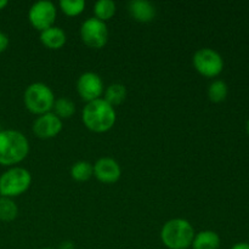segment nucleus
Instances as JSON below:
<instances>
[{"instance_id":"1","label":"nucleus","mask_w":249,"mask_h":249,"mask_svg":"<svg viewBox=\"0 0 249 249\" xmlns=\"http://www.w3.org/2000/svg\"><path fill=\"white\" fill-rule=\"evenodd\" d=\"M117 113L105 99L88 102L82 111V121L89 130L101 134L111 130L116 123Z\"/></svg>"},{"instance_id":"2","label":"nucleus","mask_w":249,"mask_h":249,"mask_svg":"<svg viewBox=\"0 0 249 249\" xmlns=\"http://www.w3.org/2000/svg\"><path fill=\"white\" fill-rule=\"evenodd\" d=\"M29 153V141L21 131H0V164L15 165L26 160Z\"/></svg>"},{"instance_id":"3","label":"nucleus","mask_w":249,"mask_h":249,"mask_svg":"<svg viewBox=\"0 0 249 249\" xmlns=\"http://www.w3.org/2000/svg\"><path fill=\"white\" fill-rule=\"evenodd\" d=\"M195 229L186 219H170L160 230V240L168 249H187L194 241Z\"/></svg>"},{"instance_id":"4","label":"nucleus","mask_w":249,"mask_h":249,"mask_svg":"<svg viewBox=\"0 0 249 249\" xmlns=\"http://www.w3.org/2000/svg\"><path fill=\"white\" fill-rule=\"evenodd\" d=\"M55 100L53 90L44 83H33L24 90V106L31 113L36 114V116H41V114L53 111Z\"/></svg>"},{"instance_id":"5","label":"nucleus","mask_w":249,"mask_h":249,"mask_svg":"<svg viewBox=\"0 0 249 249\" xmlns=\"http://www.w3.org/2000/svg\"><path fill=\"white\" fill-rule=\"evenodd\" d=\"M32 185L29 170L22 167H12L0 177V195L1 197H17L23 195Z\"/></svg>"},{"instance_id":"6","label":"nucleus","mask_w":249,"mask_h":249,"mask_svg":"<svg viewBox=\"0 0 249 249\" xmlns=\"http://www.w3.org/2000/svg\"><path fill=\"white\" fill-rule=\"evenodd\" d=\"M192 63L197 72L206 78L218 77L224 70V58L218 51L211 48L197 50L192 58Z\"/></svg>"},{"instance_id":"7","label":"nucleus","mask_w":249,"mask_h":249,"mask_svg":"<svg viewBox=\"0 0 249 249\" xmlns=\"http://www.w3.org/2000/svg\"><path fill=\"white\" fill-rule=\"evenodd\" d=\"M80 38L89 48H104L108 41V28L106 22L100 21L95 17L85 19L80 27Z\"/></svg>"},{"instance_id":"8","label":"nucleus","mask_w":249,"mask_h":249,"mask_svg":"<svg viewBox=\"0 0 249 249\" xmlns=\"http://www.w3.org/2000/svg\"><path fill=\"white\" fill-rule=\"evenodd\" d=\"M57 10L55 4L49 0H40L34 2L28 11V19L33 28L43 32L50 28L55 23Z\"/></svg>"},{"instance_id":"9","label":"nucleus","mask_w":249,"mask_h":249,"mask_svg":"<svg viewBox=\"0 0 249 249\" xmlns=\"http://www.w3.org/2000/svg\"><path fill=\"white\" fill-rule=\"evenodd\" d=\"M104 90V82L97 73L85 72L78 78L77 91L83 101H85L87 104L101 99Z\"/></svg>"},{"instance_id":"10","label":"nucleus","mask_w":249,"mask_h":249,"mask_svg":"<svg viewBox=\"0 0 249 249\" xmlns=\"http://www.w3.org/2000/svg\"><path fill=\"white\" fill-rule=\"evenodd\" d=\"M62 121L53 112H48V113L36 117L32 130L36 138L46 140V139H53L57 136L62 130Z\"/></svg>"},{"instance_id":"11","label":"nucleus","mask_w":249,"mask_h":249,"mask_svg":"<svg viewBox=\"0 0 249 249\" xmlns=\"http://www.w3.org/2000/svg\"><path fill=\"white\" fill-rule=\"evenodd\" d=\"M94 175L102 184H114L121 179V165L113 158L102 157L94 164Z\"/></svg>"},{"instance_id":"12","label":"nucleus","mask_w":249,"mask_h":249,"mask_svg":"<svg viewBox=\"0 0 249 249\" xmlns=\"http://www.w3.org/2000/svg\"><path fill=\"white\" fill-rule=\"evenodd\" d=\"M130 16L140 23H148L156 17V7L147 0H131L128 4Z\"/></svg>"},{"instance_id":"13","label":"nucleus","mask_w":249,"mask_h":249,"mask_svg":"<svg viewBox=\"0 0 249 249\" xmlns=\"http://www.w3.org/2000/svg\"><path fill=\"white\" fill-rule=\"evenodd\" d=\"M40 41L45 48L50 49V50H58L67 41V36L62 28L53 26L40 32Z\"/></svg>"},{"instance_id":"14","label":"nucleus","mask_w":249,"mask_h":249,"mask_svg":"<svg viewBox=\"0 0 249 249\" xmlns=\"http://www.w3.org/2000/svg\"><path fill=\"white\" fill-rule=\"evenodd\" d=\"M221 240L215 231L204 230L195 235L192 249H219Z\"/></svg>"},{"instance_id":"15","label":"nucleus","mask_w":249,"mask_h":249,"mask_svg":"<svg viewBox=\"0 0 249 249\" xmlns=\"http://www.w3.org/2000/svg\"><path fill=\"white\" fill-rule=\"evenodd\" d=\"M126 88L121 83L111 84L105 91V101L108 102L112 107L119 106L123 104L126 99Z\"/></svg>"},{"instance_id":"16","label":"nucleus","mask_w":249,"mask_h":249,"mask_svg":"<svg viewBox=\"0 0 249 249\" xmlns=\"http://www.w3.org/2000/svg\"><path fill=\"white\" fill-rule=\"evenodd\" d=\"M92 175H94V165L87 160H78L71 168V177L75 181H88Z\"/></svg>"},{"instance_id":"17","label":"nucleus","mask_w":249,"mask_h":249,"mask_svg":"<svg viewBox=\"0 0 249 249\" xmlns=\"http://www.w3.org/2000/svg\"><path fill=\"white\" fill-rule=\"evenodd\" d=\"M116 2L112 1V0H99L94 5L95 18L100 19L102 22H106L108 19H111L116 15Z\"/></svg>"},{"instance_id":"18","label":"nucleus","mask_w":249,"mask_h":249,"mask_svg":"<svg viewBox=\"0 0 249 249\" xmlns=\"http://www.w3.org/2000/svg\"><path fill=\"white\" fill-rule=\"evenodd\" d=\"M53 111L61 121L62 119H68L75 113V105L68 97H58L57 100H55Z\"/></svg>"},{"instance_id":"19","label":"nucleus","mask_w":249,"mask_h":249,"mask_svg":"<svg viewBox=\"0 0 249 249\" xmlns=\"http://www.w3.org/2000/svg\"><path fill=\"white\" fill-rule=\"evenodd\" d=\"M229 94V88L224 80H214L208 87V97L214 104L225 101Z\"/></svg>"},{"instance_id":"20","label":"nucleus","mask_w":249,"mask_h":249,"mask_svg":"<svg viewBox=\"0 0 249 249\" xmlns=\"http://www.w3.org/2000/svg\"><path fill=\"white\" fill-rule=\"evenodd\" d=\"M17 214H18V208L12 198L0 197V221L10 223L17 218Z\"/></svg>"},{"instance_id":"21","label":"nucleus","mask_w":249,"mask_h":249,"mask_svg":"<svg viewBox=\"0 0 249 249\" xmlns=\"http://www.w3.org/2000/svg\"><path fill=\"white\" fill-rule=\"evenodd\" d=\"M58 5L61 11L70 17L79 16L85 9L84 0H61Z\"/></svg>"},{"instance_id":"22","label":"nucleus","mask_w":249,"mask_h":249,"mask_svg":"<svg viewBox=\"0 0 249 249\" xmlns=\"http://www.w3.org/2000/svg\"><path fill=\"white\" fill-rule=\"evenodd\" d=\"M9 46V36L5 33L0 32V53H4Z\"/></svg>"},{"instance_id":"23","label":"nucleus","mask_w":249,"mask_h":249,"mask_svg":"<svg viewBox=\"0 0 249 249\" xmlns=\"http://www.w3.org/2000/svg\"><path fill=\"white\" fill-rule=\"evenodd\" d=\"M231 249H249V243L248 242H238L236 245H233Z\"/></svg>"},{"instance_id":"24","label":"nucleus","mask_w":249,"mask_h":249,"mask_svg":"<svg viewBox=\"0 0 249 249\" xmlns=\"http://www.w3.org/2000/svg\"><path fill=\"white\" fill-rule=\"evenodd\" d=\"M7 4H9V1H7V0H0V10L4 9L5 6H7Z\"/></svg>"},{"instance_id":"25","label":"nucleus","mask_w":249,"mask_h":249,"mask_svg":"<svg viewBox=\"0 0 249 249\" xmlns=\"http://www.w3.org/2000/svg\"><path fill=\"white\" fill-rule=\"evenodd\" d=\"M246 129H247V133H248V135H249V119L247 121V125H246Z\"/></svg>"},{"instance_id":"26","label":"nucleus","mask_w":249,"mask_h":249,"mask_svg":"<svg viewBox=\"0 0 249 249\" xmlns=\"http://www.w3.org/2000/svg\"><path fill=\"white\" fill-rule=\"evenodd\" d=\"M40 249H53V248H40Z\"/></svg>"}]
</instances>
